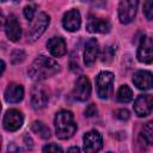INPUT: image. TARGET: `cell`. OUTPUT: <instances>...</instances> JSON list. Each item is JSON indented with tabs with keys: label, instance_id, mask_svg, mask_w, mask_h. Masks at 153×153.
Here are the masks:
<instances>
[{
	"label": "cell",
	"instance_id": "6da1fadb",
	"mask_svg": "<svg viewBox=\"0 0 153 153\" xmlns=\"http://www.w3.org/2000/svg\"><path fill=\"white\" fill-rule=\"evenodd\" d=\"M59 69H60V66L55 60L47 57L44 55H39L31 63L27 73H29V76L33 80H44L56 74Z\"/></svg>",
	"mask_w": 153,
	"mask_h": 153
},
{
	"label": "cell",
	"instance_id": "7a4b0ae2",
	"mask_svg": "<svg viewBox=\"0 0 153 153\" xmlns=\"http://www.w3.org/2000/svg\"><path fill=\"white\" fill-rule=\"evenodd\" d=\"M56 136L61 140L72 137L76 130V123L74 122L73 114L67 110H61L55 115L54 118Z\"/></svg>",
	"mask_w": 153,
	"mask_h": 153
},
{
	"label": "cell",
	"instance_id": "3957f363",
	"mask_svg": "<svg viewBox=\"0 0 153 153\" xmlns=\"http://www.w3.org/2000/svg\"><path fill=\"white\" fill-rule=\"evenodd\" d=\"M114 74L111 72H100L96 78L97 94L100 99H108L112 93Z\"/></svg>",
	"mask_w": 153,
	"mask_h": 153
},
{
	"label": "cell",
	"instance_id": "277c9868",
	"mask_svg": "<svg viewBox=\"0 0 153 153\" xmlns=\"http://www.w3.org/2000/svg\"><path fill=\"white\" fill-rule=\"evenodd\" d=\"M137 1L136 0H122L118 5V19L122 24L130 23L136 14L137 10Z\"/></svg>",
	"mask_w": 153,
	"mask_h": 153
},
{
	"label": "cell",
	"instance_id": "5b68a950",
	"mask_svg": "<svg viewBox=\"0 0 153 153\" xmlns=\"http://www.w3.org/2000/svg\"><path fill=\"white\" fill-rule=\"evenodd\" d=\"M136 57L142 63L153 62V38L149 36H142L137 48Z\"/></svg>",
	"mask_w": 153,
	"mask_h": 153
},
{
	"label": "cell",
	"instance_id": "8992f818",
	"mask_svg": "<svg viewBox=\"0 0 153 153\" xmlns=\"http://www.w3.org/2000/svg\"><path fill=\"white\" fill-rule=\"evenodd\" d=\"M49 20H50L49 16L45 14V13H43V12L39 13L35 18V20L31 24L30 30H29V39L31 42H35L36 39H38L43 35V32L45 31L47 26L49 25Z\"/></svg>",
	"mask_w": 153,
	"mask_h": 153
},
{
	"label": "cell",
	"instance_id": "52a82bcc",
	"mask_svg": "<svg viewBox=\"0 0 153 153\" xmlns=\"http://www.w3.org/2000/svg\"><path fill=\"white\" fill-rule=\"evenodd\" d=\"M84 151L85 153H98L103 146V139L102 135L97 130H90L87 131L84 137Z\"/></svg>",
	"mask_w": 153,
	"mask_h": 153
},
{
	"label": "cell",
	"instance_id": "ba28073f",
	"mask_svg": "<svg viewBox=\"0 0 153 153\" xmlns=\"http://www.w3.org/2000/svg\"><path fill=\"white\" fill-rule=\"evenodd\" d=\"M49 100V93L47 91V88L43 85H35L31 90V97H30V102H31V106L35 110L42 109L47 105Z\"/></svg>",
	"mask_w": 153,
	"mask_h": 153
},
{
	"label": "cell",
	"instance_id": "9c48e42d",
	"mask_svg": "<svg viewBox=\"0 0 153 153\" xmlns=\"http://www.w3.org/2000/svg\"><path fill=\"white\" fill-rule=\"evenodd\" d=\"M23 122H24L23 114L17 109H11V110L6 111V114L4 116V120H2L4 128L8 131L18 130L23 126Z\"/></svg>",
	"mask_w": 153,
	"mask_h": 153
},
{
	"label": "cell",
	"instance_id": "30bf717a",
	"mask_svg": "<svg viewBox=\"0 0 153 153\" xmlns=\"http://www.w3.org/2000/svg\"><path fill=\"white\" fill-rule=\"evenodd\" d=\"M134 112L139 117H145L149 115L153 110V96L152 94H140L134 100Z\"/></svg>",
	"mask_w": 153,
	"mask_h": 153
},
{
	"label": "cell",
	"instance_id": "8fae6325",
	"mask_svg": "<svg viewBox=\"0 0 153 153\" xmlns=\"http://www.w3.org/2000/svg\"><path fill=\"white\" fill-rule=\"evenodd\" d=\"M86 29L88 32H92V33H106L110 31L111 24L108 19L91 14V16H88Z\"/></svg>",
	"mask_w": 153,
	"mask_h": 153
},
{
	"label": "cell",
	"instance_id": "7c38bea8",
	"mask_svg": "<svg viewBox=\"0 0 153 153\" xmlns=\"http://www.w3.org/2000/svg\"><path fill=\"white\" fill-rule=\"evenodd\" d=\"M90 94H91V84L88 78L84 75L79 76L73 90V97L80 102H85L86 99H88Z\"/></svg>",
	"mask_w": 153,
	"mask_h": 153
},
{
	"label": "cell",
	"instance_id": "4fadbf2b",
	"mask_svg": "<svg viewBox=\"0 0 153 153\" xmlns=\"http://www.w3.org/2000/svg\"><path fill=\"white\" fill-rule=\"evenodd\" d=\"M5 32L10 41L17 42L22 36V27L18 22V18L14 14H10L5 22Z\"/></svg>",
	"mask_w": 153,
	"mask_h": 153
},
{
	"label": "cell",
	"instance_id": "5bb4252c",
	"mask_svg": "<svg viewBox=\"0 0 153 153\" xmlns=\"http://www.w3.org/2000/svg\"><path fill=\"white\" fill-rule=\"evenodd\" d=\"M62 25L67 31H76L81 25V17L78 10H71L65 13L62 18Z\"/></svg>",
	"mask_w": 153,
	"mask_h": 153
},
{
	"label": "cell",
	"instance_id": "9a60e30c",
	"mask_svg": "<svg viewBox=\"0 0 153 153\" xmlns=\"http://www.w3.org/2000/svg\"><path fill=\"white\" fill-rule=\"evenodd\" d=\"M133 82L139 90H149L153 87V74L148 71H137L133 75Z\"/></svg>",
	"mask_w": 153,
	"mask_h": 153
},
{
	"label": "cell",
	"instance_id": "2e32d148",
	"mask_svg": "<svg viewBox=\"0 0 153 153\" xmlns=\"http://www.w3.org/2000/svg\"><path fill=\"white\" fill-rule=\"evenodd\" d=\"M137 145L142 151L147 149L153 145V121L146 123L142 127L137 137Z\"/></svg>",
	"mask_w": 153,
	"mask_h": 153
},
{
	"label": "cell",
	"instance_id": "e0dca14e",
	"mask_svg": "<svg viewBox=\"0 0 153 153\" xmlns=\"http://www.w3.org/2000/svg\"><path fill=\"white\" fill-rule=\"evenodd\" d=\"M98 53H99V47H98V42L96 38H91L86 42L85 44V50H84V62L86 66H92L97 57H98Z\"/></svg>",
	"mask_w": 153,
	"mask_h": 153
},
{
	"label": "cell",
	"instance_id": "ac0fdd59",
	"mask_svg": "<svg viewBox=\"0 0 153 153\" xmlns=\"http://www.w3.org/2000/svg\"><path fill=\"white\" fill-rule=\"evenodd\" d=\"M47 48L49 53L55 56V57H61L66 54L67 48H66V42L62 37H51L47 42Z\"/></svg>",
	"mask_w": 153,
	"mask_h": 153
},
{
	"label": "cell",
	"instance_id": "d6986e66",
	"mask_svg": "<svg viewBox=\"0 0 153 153\" xmlns=\"http://www.w3.org/2000/svg\"><path fill=\"white\" fill-rule=\"evenodd\" d=\"M24 97V88L19 84H10L5 90V100L7 103H19Z\"/></svg>",
	"mask_w": 153,
	"mask_h": 153
},
{
	"label": "cell",
	"instance_id": "ffe728a7",
	"mask_svg": "<svg viewBox=\"0 0 153 153\" xmlns=\"http://www.w3.org/2000/svg\"><path fill=\"white\" fill-rule=\"evenodd\" d=\"M31 129L35 134H37L42 139H49L50 137V129L41 121H35L31 124Z\"/></svg>",
	"mask_w": 153,
	"mask_h": 153
},
{
	"label": "cell",
	"instance_id": "44dd1931",
	"mask_svg": "<svg viewBox=\"0 0 153 153\" xmlns=\"http://www.w3.org/2000/svg\"><path fill=\"white\" fill-rule=\"evenodd\" d=\"M131 98H133V91H131V88L129 86H127V85H122L118 88V91H117V99H118V102H121V103H128V102L131 100Z\"/></svg>",
	"mask_w": 153,
	"mask_h": 153
},
{
	"label": "cell",
	"instance_id": "7402d4cb",
	"mask_svg": "<svg viewBox=\"0 0 153 153\" xmlns=\"http://www.w3.org/2000/svg\"><path fill=\"white\" fill-rule=\"evenodd\" d=\"M143 13L148 20H153V0H147L143 2Z\"/></svg>",
	"mask_w": 153,
	"mask_h": 153
},
{
	"label": "cell",
	"instance_id": "603a6c76",
	"mask_svg": "<svg viewBox=\"0 0 153 153\" xmlns=\"http://www.w3.org/2000/svg\"><path fill=\"white\" fill-rule=\"evenodd\" d=\"M35 13H36V5L35 4H29L24 7V16L29 22H31L33 19Z\"/></svg>",
	"mask_w": 153,
	"mask_h": 153
},
{
	"label": "cell",
	"instance_id": "cb8c5ba5",
	"mask_svg": "<svg viewBox=\"0 0 153 153\" xmlns=\"http://www.w3.org/2000/svg\"><path fill=\"white\" fill-rule=\"evenodd\" d=\"M42 153H63L62 148L56 143H48L43 147Z\"/></svg>",
	"mask_w": 153,
	"mask_h": 153
},
{
	"label": "cell",
	"instance_id": "d4e9b609",
	"mask_svg": "<svg viewBox=\"0 0 153 153\" xmlns=\"http://www.w3.org/2000/svg\"><path fill=\"white\" fill-rule=\"evenodd\" d=\"M112 56H114V49L111 47H105V49L103 50V54H102V61L110 62Z\"/></svg>",
	"mask_w": 153,
	"mask_h": 153
},
{
	"label": "cell",
	"instance_id": "484cf974",
	"mask_svg": "<svg viewBox=\"0 0 153 153\" xmlns=\"http://www.w3.org/2000/svg\"><path fill=\"white\" fill-rule=\"evenodd\" d=\"M25 57V54L23 50H14L12 53V62L13 63H18V62H22Z\"/></svg>",
	"mask_w": 153,
	"mask_h": 153
},
{
	"label": "cell",
	"instance_id": "4316f807",
	"mask_svg": "<svg viewBox=\"0 0 153 153\" xmlns=\"http://www.w3.org/2000/svg\"><path fill=\"white\" fill-rule=\"evenodd\" d=\"M115 116L121 121H126L129 118V111L127 109H118V110H116Z\"/></svg>",
	"mask_w": 153,
	"mask_h": 153
},
{
	"label": "cell",
	"instance_id": "83f0119b",
	"mask_svg": "<svg viewBox=\"0 0 153 153\" xmlns=\"http://www.w3.org/2000/svg\"><path fill=\"white\" fill-rule=\"evenodd\" d=\"M85 115L87 117H92V116L97 115V108H96V105L94 104H90L86 108V110H85Z\"/></svg>",
	"mask_w": 153,
	"mask_h": 153
},
{
	"label": "cell",
	"instance_id": "f1b7e54d",
	"mask_svg": "<svg viewBox=\"0 0 153 153\" xmlns=\"http://www.w3.org/2000/svg\"><path fill=\"white\" fill-rule=\"evenodd\" d=\"M7 153H20V149L14 142H11L7 146Z\"/></svg>",
	"mask_w": 153,
	"mask_h": 153
},
{
	"label": "cell",
	"instance_id": "f546056e",
	"mask_svg": "<svg viewBox=\"0 0 153 153\" xmlns=\"http://www.w3.org/2000/svg\"><path fill=\"white\" fill-rule=\"evenodd\" d=\"M67 153H80V149H79V147L73 146V147H71V148L67 151Z\"/></svg>",
	"mask_w": 153,
	"mask_h": 153
},
{
	"label": "cell",
	"instance_id": "4dcf8cb0",
	"mask_svg": "<svg viewBox=\"0 0 153 153\" xmlns=\"http://www.w3.org/2000/svg\"><path fill=\"white\" fill-rule=\"evenodd\" d=\"M108 153H110V152H108Z\"/></svg>",
	"mask_w": 153,
	"mask_h": 153
}]
</instances>
